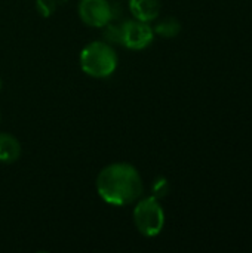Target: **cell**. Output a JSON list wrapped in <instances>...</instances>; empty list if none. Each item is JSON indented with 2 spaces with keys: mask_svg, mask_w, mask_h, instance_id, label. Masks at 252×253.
I'll return each instance as SVG.
<instances>
[{
  "mask_svg": "<svg viewBox=\"0 0 252 253\" xmlns=\"http://www.w3.org/2000/svg\"><path fill=\"white\" fill-rule=\"evenodd\" d=\"M169 190H171L169 181H168L166 178L160 176V178L154 179V182H153V185H151V196L156 197V199L159 200V199L166 197V196L169 194Z\"/></svg>",
  "mask_w": 252,
  "mask_h": 253,
  "instance_id": "obj_9",
  "label": "cell"
},
{
  "mask_svg": "<svg viewBox=\"0 0 252 253\" xmlns=\"http://www.w3.org/2000/svg\"><path fill=\"white\" fill-rule=\"evenodd\" d=\"M134 224L146 237L160 234L165 225V212L156 197H146L137 203L134 209Z\"/></svg>",
  "mask_w": 252,
  "mask_h": 253,
  "instance_id": "obj_3",
  "label": "cell"
},
{
  "mask_svg": "<svg viewBox=\"0 0 252 253\" xmlns=\"http://www.w3.org/2000/svg\"><path fill=\"white\" fill-rule=\"evenodd\" d=\"M0 122H1V113H0Z\"/></svg>",
  "mask_w": 252,
  "mask_h": 253,
  "instance_id": "obj_12",
  "label": "cell"
},
{
  "mask_svg": "<svg viewBox=\"0 0 252 253\" xmlns=\"http://www.w3.org/2000/svg\"><path fill=\"white\" fill-rule=\"evenodd\" d=\"M154 37L153 27L140 19H129L122 22L120 44L132 50H141L151 44Z\"/></svg>",
  "mask_w": 252,
  "mask_h": 253,
  "instance_id": "obj_4",
  "label": "cell"
},
{
  "mask_svg": "<svg viewBox=\"0 0 252 253\" xmlns=\"http://www.w3.org/2000/svg\"><path fill=\"white\" fill-rule=\"evenodd\" d=\"M19 156H21L19 141L7 132H0V162L9 165L16 162Z\"/></svg>",
  "mask_w": 252,
  "mask_h": 253,
  "instance_id": "obj_7",
  "label": "cell"
},
{
  "mask_svg": "<svg viewBox=\"0 0 252 253\" xmlns=\"http://www.w3.org/2000/svg\"><path fill=\"white\" fill-rule=\"evenodd\" d=\"M100 197L113 206H126L138 200L144 191L140 172L129 163H111L97 176Z\"/></svg>",
  "mask_w": 252,
  "mask_h": 253,
  "instance_id": "obj_1",
  "label": "cell"
},
{
  "mask_svg": "<svg viewBox=\"0 0 252 253\" xmlns=\"http://www.w3.org/2000/svg\"><path fill=\"white\" fill-rule=\"evenodd\" d=\"M153 31L156 34H159L160 37H166V39H171V37H175L178 36V33L181 31V24L177 18L174 16H168V18H163L162 21H159L154 27H153Z\"/></svg>",
  "mask_w": 252,
  "mask_h": 253,
  "instance_id": "obj_8",
  "label": "cell"
},
{
  "mask_svg": "<svg viewBox=\"0 0 252 253\" xmlns=\"http://www.w3.org/2000/svg\"><path fill=\"white\" fill-rule=\"evenodd\" d=\"M56 4H58V3H56L55 0H37V1H36V9H37V12H39L42 16L48 18V16H50V15L55 12Z\"/></svg>",
  "mask_w": 252,
  "mask_h": 253,
  "instance_id": "obj_10",
  "label": "cell"
},
{
  "mask_svg": "<svg viewBox=\"0 0 252 253\" xmlns=\"http://www.w3.org/2000/svg\"><path fill=\"white\" fill-rule=\"evenodd\" d=\"M0 90H1V79H0Z\"/></svg>",
  "mask_w": 252,
  "mask_h": 253,
  "instance_id": "obj_11",
  "label": "cell"
},
{
  "mask_svg": "<svg viewBox=\"0 0 252 253\" xmlns=\"http://www.w3.org/2000/svg\"><path fill=\"white\" fill-rule=\"evenodd\" d=\"M117 53L108 42H91L80 52L82 70L95 79L111 76L117 67Z\"/></svg>",
  "mask_w": 252,
  "mask_h": 253,
  "instance_id": "obj_2",
  "label": "cell"
},
{
  "mask_svg": "<svg viewBox=\"0 0 252 253\" xmlns=\"http://www.w3.org/2000/svg\"><path fill=\"white\" fill-rule=\"evenodd\" d=\"M129 9L135 19L150 22L159 16L162 3L160 0H129Z\"/></svg>",
  "mask_w": 252,
  "mask_h": 253,
  "instance_id": "obj_6",
  "label": "cell"
},
{
  "mask_svg": "<svg viewBox=\"0 0 252 253\" xmlns=\"http://www.w3.org/2000/svg\"><path fill=\"white\" fill-rule=\"evenodd\" d=\"M79 16L86 25L102 28L111 21L113 7L108 0H80Z\"/></svg>",
  "mask_w": 252,
  "mask_h": 253,
  "instance_id": "obj_5",
  "label": "cell"
}]
</instances>
